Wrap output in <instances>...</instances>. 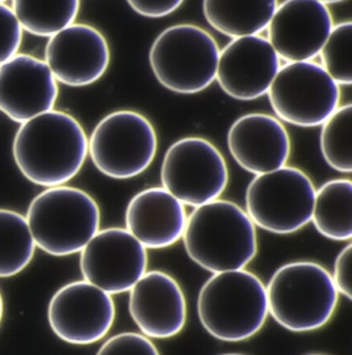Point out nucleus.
Listing matches in <instances>:
<instances>
[{
    "mask_svg": "<svg viewBox=\"0 0 352 355\" xmlns=\"http://www.w3.org/2000/svg\"><path fill=\"white\" fill-rule=\"evenodd\" d=\"M88 155L83 126L71 114L52 110L21 124L12 143L19 171L31 183L63 186L81 171Z\"/></svg>",
    "mask_w": 352,
    "mask_h": 355,
    "instance_id": "1",
    "label": "nucleus"
},
{
    "mask_svg": "<svg viewBox=\"0 0 352 355\" xmlns=\"http://www.w3.org/2000/svg\"><path fill=\"white\" fill-rule=\"evenodd\" d=\"M160 179L162 188L179 202L197 208L222 196L229 184V168L214 144L204 137H184L166 150Z\"/></svg>",
    "mask_w": 352,
    "mask_h": 355,
    "instance_id": "9",
    "label": "nucleus"
},
{
    "mask_svg": "<svg viewBox=\"0 0 352 355\" xmlns=\"http://www.w3.org/2000/svg\"><path fill=\"white\" fill-rule=\"evenodd\" d=\"M315 192L305 172L285 166L253 178L246 189L245 212L265 232L294 234L311 222Z\"/></svg>",
    "mask_w": 352,
    "mask_h": 355,
    "instance_id": "7",
    "label": "nucleus"
},
{
    "mask_svg": "<svg viewBox=\"0 0 352 355\" xmlns=\"http://www.w3.org/2000/svg\"><path fill=\"white\" fill-rule=\"evenodd\" d=\"M183 1H128V6L138 12L141 16L146 18L158 19L168 16L172 12H176Z\"/></svg>",
    "mask_w": 352,
    "mask_h": 355,
    "instance_id": "29",
    "label": "nucleus"
},
{
    "mask_svg": "<svg viewBox=\"0 0 352 355\" xmlns=\"http://www.w3.org/2000/svg\"><path fill=\"white\" fill-rule=\"evenodd\" d=\"M278 2L210 1L202 3L206 22L225 37L233 40L255 37L265 31L275 14Z\"/></svg>",
    "mask_w": 352,
    "mask_h": 355,
    "instance_id": "20",
    "label": "nucleus"
},
{
    "mask_svg": "<svg viewBox=\"0 0 352 355\" xmlns=\"http://www.w3.org/2000/svg\"><path fill=\"white\" fill-rule=\"evenodd\" d=\"M351 252L352 245L349 242L335 259L334 272L332 276L333 282L339 295H344L349 301H351Z\"/></svg>",
    "mask_w": 352,
    "mask_h": 355,
    "instance_id": "28",
    "label": "nucleus"
},
{
    "mask_svg": "<svg viewBox=\"0 0 352 355\" xmlns=\"http://www.w3.org/2000/svg\"><path fill=\"white\" fill-rule=\"evenodd\" d=\"M23 29L12 6L0 1V67L18 54Z\"/></svg>",
    "mask_w": 352,
    "mask_h": 355,
    "instance_id": "27",
    "label": "nucleus"
},
{
    "mask_svg": "<svg viewBox=\"0 0 352 355\" xmlns=\"http://www.w3.org/2000/svg\"><path fill=\"white\" fill-rule=\"evenodd\" d=\"M128 310L142 335L168 339L184 329L187 303L176 279L161 270L147 272L130 289Z\"/></svg>",
    "mask_w": 352,
    "mask_h": 355,
    "instance_id": "17",
    "label": "nucleus"
},
{
    "mask_svg": "<svg viewBox=\"0 0 352 355\" xmlns=\"http://www.w3.org/2000/svg\"><path fill=\"white\" fill-rule=\"evenodd\" d=\"M227 147L238 166L254 176L283 168L292 153V141L283 123L261 113L241 116L231 124Z\"/></svg>",
    "mask_w": 352,
    "mask_h": 355,
    "instance_id": "18",
    "label": "nucleus"
},
{
    "mask_svg": "<svg viewBox=\"0 0 352 355\" xmlns=\"http://www.w3.org/2000/svg\"><path fill=\"white\" fill-rule=\"evenodd\" d=\"M269 314L292 333H308L328 324L339 293L328 270L309 261L280 266L267 283Z\"/></svg>",
    "mask_w": 352,
    "mask_h": 355,
    "instance_id": "4",
    "label": "nucleus"
},
{
    "mask_svg": "<svg viewBox=\"0 0 352 355\" xmlns=\"http://www.w3.org/2000/svg\"><path fill=\"white\" fill-rule=\"evenodd\" d=\"M220 49L202 27L178 24L164 29L152 44L149 62L156 80L179 94H195L216 80Z\"/></svg>",
    "mask_w": 352,
    "mask_h": 355,
    "instance_id": "6",
    "label": "nucleus"
},
{
    "mask_svg": "<svg viewBox=\"0 0 352 355\" xmlns=\"http://www.w3.org/2000/svg\"><path fill=\"white\" fill-rule=\"evenodd\" d=\"M219 355H246L243 354H219Z\"/></svg>",
    "mask_w": 352,
    "mask_h": 355,
    "instance_id": "31",
    "label": "nucleus"
},
{
    "mask_svg": "<svg viewBox=\"0 0 352 355\" xmlns=\"http://www.w3.org/2000/svg\"><path fill=\"white\" fill-rule=\"evenodd\" d=\"M322 69L340 85L352 83V23L333 27L330 37L319 53Z\"/></svg>",
    "mask_w": 352,
    "mask_h": 355,
    "instance_id": "25",
    "label": "nucleus"
},
{
    "mask_svg": "<svg viewBox=\"0 0 352 355\" xmlns=\"http://www.w3.org/2000/svg\"><path fill=\"white\" fill-rule=\"evenodd\" d=\"M80 1H12V8L23 31L35 37H51L75 23Z\"/></svg>",
    "mask_w": 352,
    "mask_h": 355,
    "instance_id": "23",
    "label": "nucleus"
},
{
    "mask_svg": "<svg viewBox=\"0 0 352 355\" xmlns=\"http://www.w3.org/2000/svg\"><path fill=\"white\" fill-rule=\"evenodd\" d=\"M26 220L39 249L52 257H69L81 252L98 234L100 210L84 190L57 186L33 198Z\"/></svg>",
    "mask_w": 352,
    "mask_h": 355,
    "instance_id": "5",
    "label": "nucleus"
},
{
    "mask_svg": "<svg viewBox=\"0 0 352 355\" xmlns=\"http://www.w3.org/2000/svg\"><path fill=\"white\" fill-rule=\"evenodd\" d=\"M96 355H160L157 347L146 336L121 333L107 339Z\"/></svg>",
    "mask_w": 352,
    "mask_h": 355,
    "instance_id": "26",
    "label": "nucleus"
},
{
    "mask_svg": "<svg viewBox=\"0 0 352 355\" xmlns=\"http://www.w3.org/2000/svg\"><path fill=\"white\" fill-rule=\"evenodd\" d=\"M58 83L45 61L17 54L0 67V111L23 124L54 110Z\"/></svg>",
    "mask_w": 352,
    "mask_h": 355,
    "instance_id": "16",
    "label": "nucleus"
},
{
    "mask_svg": "<svg viewBox=\"0 0 352 355\" xmlns=\"http://www.w3.org/2000/svg\"><path fill=\"white\" fill-rule=\"evenodd\" d=\"M35 246L26 217L0 209V278L25 270L35 257Z\"/></svg>",
    "mask_w": 352,
    "mask_h": 355,
    "instance_id": "22",
    "label": "nucleus"
},
{
    "mask_svg": "<svg viewBox=\"0 0 352 355\" xmlns=\"http://www.w3.org/2000/svg\"><path fill=\"white\" fill-rule=\"evenodd\" d=\"M186 209L162 187L137 193L128 202L125 230L146 249L168 248L182 239L187 223Z\"/></svg>",
    "mask_w": 352,
    "mask_h": 355,
    "instance_id": "19",
    "label": "nucleus"
},
{
    "mask_svg": "<svg viewBox=\"0 0 352 355\" xmlns=\"http://www.w3.org/2000/svg\"><path fill=\"white\" fill-rule=\"evenodd\" d=\"M334 27L326 2L288 0L278 4L267 26V41L286 63L313 61Z\"/></svg>",
    "mask_w": 352,
    "mask_h": 355,
    "instance_id": "13",
    "label": "nucleus"
},
{
    "mask_svg": "<svg viewBox=\"0 0 352 355\" xmlns=\"http://www.w3.org/2000/svg\"><path fill=\"white\" fill-rule=\"evenodd\" d=\"M197 308L209 335L231 343L245 341L256 335L267 320V288L249 270L217 272L202 284Z\"/></svg>",
    "mask_w": 352,
    "mask_h": 355,
    "instance_id": "3",
    "label": "nucleus"
},
{
    "mask_svg": "<svg viewBox=\"0 0 352 355\" xmlns=\"http://www.w3.org/2000/svg\"><path fill=\"white\" fill-rule=\"evenodd\" d=\"M280 67V58L267 39L242 37L220 51L216 80L231 98L255 101L267 94Z\"/></svg>",
    "mask_w": 352,
    "mask_h": 355,
    "instance_id": "15",
    "label": "nucleus"
},
{
    "mask_svg": "<svg viewBox=\"0 0 352 355\" xmlns=\"http://www.w3.org/2000/svg\"><path fill=\"white\" fill-rule=\"evenodd\" d=\"M84 281L112 295L128 293L147 272V249L125 228L109 227L81 251Z\"/></svg>",
    "mask_w": 352,
    "mask_h": 355,
    "instance_id": "11",
    "label": "nucleus"
},
{
    "mask_svg": "<svg viewBox=\"0 0 352 355\" xmlns=\"http://www.w3.org/2000/svg\"><path fill=\"white\" fill-rule=\"evenodd\" d=\"M320 151L328 166L342 174L352 172V105H342L322 125Z\"/></svg>",
    "mask_w": 352,
    "mask_h": 355,
    "instance_id": "24",
    "label": "nucleus"
},
{
    "mask_svg": "<svg viewBox=\"0 0 352 355\" xmlns=\"http://www.w3.org/2000/svg\"><path fill=\"white\" fill-rule=\"evenodd\" d=\"M3 299H2L1 293H0V323H1L2 317H3Z\"/></svg>",
    "mask_w": 352,
    "mask_h": 355,
    "instance_id": "30",
    "label": "nucleus"
},
{
    "mask_svg": "<svg viewBox=\"0 0 352 355\" xmlns=\"http://www.w3.org/2000/svg\"><path fill=\"white\" fill-rule=\"evenodd\" d=\"M157 147L153 124L132 110H120L103 117L88 139V153L94 166L116 180L143 174L153 162Z\"/></svg>",
    "mask_w": 352,
    "mask_h": 355,
    "instance_id": "8",
    "label": "nucleus"
},
{
    "mask_svg": "<svg viewBox=\"0 0 352 355\" xmlns=\"http://www.w3.org/2000/svg\"><path fill=\"white\" fill-rule=\"evenodd\" d=\"M312 223L318 234L335 242L352 238V183L349 179L326 182L316 190Z\"/></svg>",
    "mask_w": 352,
    "mask_h": 355,
    "instance_id": "21",
    "label": "nucleus"
},
{
    "mask_svg": "<svg viewBox=\"0 0 352 355\" xmlns=\"http://www.w3.org/2000/svg\"><path fill=\"white\" fill-rule=\"evenodd\" d=\"M306 355H324V354H306Z\"/></svg>",
    "mask_w": 352,
    "mask_h": 355,
    "instance_id": "32",
    "label": "nucleus"
},
{
    "mask_svg": "<svg viewBox=\"0 0 352 355\" xmlns=\"http://www.w3.org/2000/svg\"><path fill=\"white\" fill-rule=\"evenodd\" d=\"M115 316L111 295L84 280L61 287L48 308L51 329L59 339L73 345L100 341L113 327Z\"/></svg>",
    "mask_w": 352,
    "mask_h": 355,
    "instance_id": "12",
    "label": "nucleus"
},
{
    "mask_svg": "<svg viewBox=\"0 0 352 355\" xmlns=\"http://www.w3.org/2000/svg\"><path fill=\"white\" fill-rule=\"evenodd\" d=\"M267 95L277 119L298 128L322 126L340 107V86L314 61L280 67Z\"/></svg>",
    "mask_w": 352,
    "mask_h": 355,
    "instance_id": "10",
    "label": "nucleus"
},
{
    "mask_svg": "<svg viewBox=\"0 0 352 355\" xmlns=\"http://www.w3.org/2000/svg\"><path fill=\"white\" fill-rule=\"evenodd\" d=\"M45 59L57 83L84 87L105 75L111 52L107 39L96 27L73 23L51 37L46 46Z\"/></svg>",
    "mask_w": 352,
    "mask_h": 355,
    "instance_id": "14",
    "label": "nucleus"
},
{
    "mask_svg": "<svg viewBox=\"0 0 352 355\" xmlns=\"http://www.w3.org/2000/svg\"><path fill=\"white\" fill-rule=\"evenodd\" d=\"M182 240L189 259L212 274L245 270L258 249L256 228L247 213L225 200L193 209Z\"/></svg>",
    "mask_w": 352,
    "mask_h": 355,
    "instance_id": "2",
    "label": "nucleus"
}]
</instances>
